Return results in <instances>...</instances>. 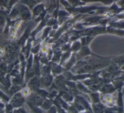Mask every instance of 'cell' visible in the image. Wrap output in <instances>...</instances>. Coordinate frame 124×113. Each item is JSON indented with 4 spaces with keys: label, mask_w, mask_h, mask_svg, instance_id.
Returning a JSON list of instances; mask_svg holds the SVG:
<instances>
[{
    "label": "cell",
    "mask_w": 124,
    "mask_h": 113,
    "mask_svg": "<svg viewBox=\"0 0 124 113\" xmlns=\"http://www.w3.org/2000/svg\"><path fill=\"white\" fill-rule=\"evenodd\" d=\"M30 106L35 113H42L41 110H40V109H38L37 107L34 106V105L32 103H31V104H30Z\"/></svg>",
    "instance_id": "obj_6"
},
{
    "label": "cell",
    "mask_w": 124,
    "mask_h": 113,
    "mask_svg": "<svg viewBox=\"0 0 124 113\" xmlns=\"http://www.w3.org/2000/svg\"><path fill=\"white\" fill-rule=\"evenodd\" d=\"M14 113H19V111H15Z\"/></svg>",
    "instance_id": "obj_14"
},
{
    "label": "cell",
    "mask_w": 124,
    "mask_h": 113,
    "mask_svg": "<svg viewBox=\"0 0 124 113\" xmlns=\"http://www.w3.org/2000/svg\"><path fill=\"white\" fill-rule=\"evenodd\" d=\"M19 113H25V112L23 110H22V109H20L19 110Z\"/></svg>",
    "instance_id": "obj_13"
},
{
    "label": "cell",
    "mask_w": 124,
    "mask_h": 113,
    "mask_svg": "<svg viewBox=\"0 0 124 113\" xmlns=\"http://www.w3.org/2000/svg\"><path fill=\"white\" fill-rule=\"evenodd\" d=\"M49 113H56V109L54 107H52L50 108V109L49 110Z\"/></svg>",
    "instance_id": "obj_11"
},
{
    "label": "cell",
    "mask_w": 124,
    "mask_h": 113,
    "mask_svg": "<svg viewBox=\"0 0 124 113\" xmlns=\"http://www.w3.org/2000/svg\"></svg>",
    "instance_id": "obj_15"
},
{
    "label": "cell",
    "mask_w": 124,
    "mask_h": 113,
    "mask_svg": "<svg viewBox=\"0 0 124 113\" xmlns=\"http://www.w3.org/2000/svg\"><path fill=\"white\" fill-rule=\"evenodd\" d=\"M31 101L32 102L31 103L36 105H40L43 102L42 99L38 95H34L31 98Z\"/></svg>",
    "instance_id": "obj_2"
},
{
    "label": "cell",
    "mask_w": 124,
    "mask_h": 113,
    "mask_svg": "<svg viewBox=\"0 0 124 113\" xmlns=\"http://www.w3.org/2000/svg\"><path fill=\"white\" fill-rule=\"evenodd\" d=\"M38 93H39L41 96H44V97L46 96L47 95V93L46 91H43V90H40V91H38Z\"/></svg>",
    "instance_id": "obj_10"
},
{
    "label": "cell",
    "mask_w": 124,
    "mask_h": 113,
    "mask_svg": "<svg viewBox=\"0 0 124 113\" xmlns=\"http://www.w3.org/2000/svg\"><path fill=\"white\" fill-rule=\"evenodd\" d=\"M52 78L49 76H46L44 78V82L46 85H48L51 83Z\"/></svg>",
    "instance_id": "obj_4"
},
{
    "label": "cell",
    "mask_w": 124,
    "mask_h": 113,
    "mask_svg": "<svg viewBox=\"0 0 124 113\" xmlns=\"http://www.w3.org/2000/svg\"><path fill=\"white\" fill-rule=\"evenodd\" d=\"M50 105H51V103H50L49 101L47 100V101H46L43 103V106H42V107H43L44 109H48V108L50 107Z\"/></svg>",
    "instance_id": "obj_5"
},
{
    "label": "cell",
    "mask_w": 124,
    "mask_h": 113,
    "mask_svg": "<svg viewBox=\"0 0 124 113\" xmlns=\"http://www.w3.org/2000/svg\"><path fill=\"white\" fill-rule=\"evenodd\" d=\"M113 88H112V87L110 86H107L103 87L102 89V90H103L104 92H108L109 90H111Z\"/></svg>",
    "instance_id": "obj_7"
},
{
    "label": "cell",
    "mask_w": 124,
    "mask_h": 113,
    "mask_svg": "<svg viewBox=\"0 0 124 113\" xmlns=\"http://www.w3.org/2000/svg\"><path fill=\"white\" fill-rule=\"evenodd\" d=\"M30 84L33 89H36L39 86V81L37 78H33L31 81Z\"/></svg>",
    "instance_id": "obj_3"
},
{
    "label": "cell",
    "mask_w": 124,
    "mask_h": 113,
    "mask_svg": "<svg viewBox=\"0 0 124 113\" xmlns=\"http://www.w3.org/2000/svg\"><path fill=\"white\" fill-rule=\"evenodd\" d=\"M18 89V88L17 87H16V86H14V87H13L12 88V89H11V92H15Z\"/></svg>",
    "instance_id": "obj_12"
},
{
    "label": "cell",
    "mask_w": 124,
    "mask_h": 113,
    "mask_svg": "<svg viewBox=\"0 0 124 113\" xmlns=\"http://www.w3.org/2000/svg\"><path fill=\"white\" fill-rule=\"evenodd\" d=\"M94 111L96 113H102L103 112V110L101 107H99L98 106L94 108Z\"/></svg>",
    "instance_id": "obj_8"
},
{
    "label": "cell",
    "mask_w": 124,
    "mask_h": 113,
    "mask_svg": "<svg viewBox=\"0 0 124 113\" xmlns=\"http://www.w3.org/2000/svg\"><path fill=\"white\" fill-rule=\"evenodd\" d=\"M23 101L22 97L21 96L18 94L16 95L13 98V100L12 101V104L14 107L19 106L21 105Z\"/></svg>",
    "instance_id": "obj_1"
},
{
    "label": "cell",
    "mask_w": 124,
    "mask_h": 113,
    "mask_svg": "<svg viewBox=\"0 0 124 113\" xmlns=\"http://www.w3.org/2000/svg\"><path fill=\"white\" fill-rule=\"evenodd\" d=\"M56 83H57V85H58L59 87L62 88H64V86L63 84L61 81H56Z\"/></svg>",
    "instance_id": "obj_9"
}]
</instances>
